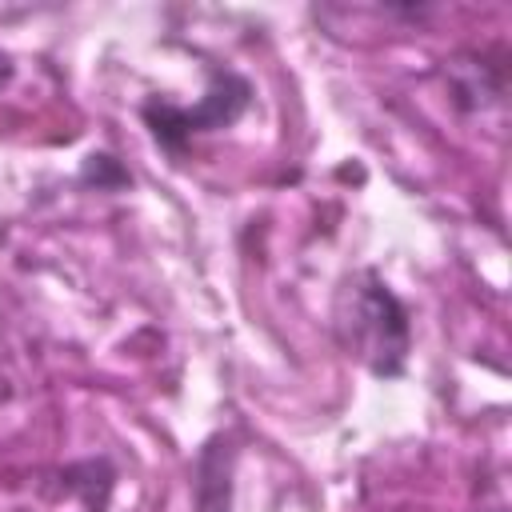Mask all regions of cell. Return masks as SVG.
I'll return each mask as SVG.
<instances>
[{
    "instance_id": "1",
    "label": "cell",
    "mask_w": 512,
    "mask_h": 512,
    "mask_svg": "<svg viewBox=\"0 0 512 512\" xmlns=\"http://www.w3.org/2000/svg\"><path fill=\"white\" fill-rule=\"evenodd\" d=\"M340 332L376 376H396L404 368L408 316L376 272H364V280L352 284L348 308L340 312Z\"/></svg>"
},
{
    "instance_id": "2",
    "label": "cell",
    "mask_w": 512,
    "mask_h": 512,
    "mask_svg": "<svg viewBox=\"0 0 512 512\" xmlns=\"http://www.w3.org/2000/svg\"><path fill=\"white\" fill-rule=\"evenodd\" d=\"M244 104H248V84L240 76H232V72H216L208 96L196 108L148 104L144 116H148V124H152V132H156L160 144L180 148V140L192 136V132H200V128H224V124H232Z\"/></svg>"
},
{
    "instance_id": "3",
    "label": "cell",
    "mask_w": 512,
    "mask_h": 512,
    "mask_svg": "<svg viewBox=\"0 0 512 512\" xmlns=\"http://www.w3.org/2000/svg\"><path fill=\"white\" fill-rule=\"evenodd\" d=\"M8 76H12V64H8V56H4V52H0V84H4V80H8Z\"/></svg>"
}]
</instances>
